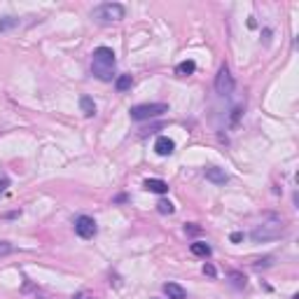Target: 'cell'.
<instances>
[{"mask_svg":"<svg viewBox=\"0 0 299 299\" xmlns=\"http://www.w3.org/2000/svg\"><path fill=\"white\" fill-rule=\"evenodd\" d=\"M115 68H117L115 52L110 47H98L94 52V56H91V72H94L101 82H112Z\"/></svg>","mask_w":299,"mask_h":299,"instance_id":"6da1fadb","label":"cell"},{"mask_svg":"<svg viewBox=\"0 0 299 299\" xmlns=\"http://www.w3.org/2000/svg\"><path fill=\"white\" fill-rule=\"evenodd\" d=\"M124 14H127V10H124V5H119V3H103V5H98L91 12V17L101 23L119 21V19H124Z\"/></svg>","mask_w":299,"mask_h":299,"instance_id":"7a4b0ae2","label":"cell"},{"mask_svg":"<svg viewBox=\"0 0 299 299\" xmlns=\"http://www.w3.org/2000/svg\"><path fill=\"white\" fill-rule=\"evenodd\" d=\"M168 112L166 103H143V106H133L131 108V119L136 122H143V119H152V117H159Z\"/></svg>","mask_w":299,"mask_h":299,"instance_id":"3957f363","label":"cell"},{"mask_svg":"<svg viewBox=\"0 0 299 299\" xmlns=\"http://www.w3.org/2000/svg\"><path fill=\"white\" fill-rule=\"evenodd\" d=\"M283 234V225L278 220L273 222H264V225H257L255 229H253V241L255 243H262V241H271V238H278Z\"/></svg>","mask_w":299,"mask_h":299,"instance_id":"277c9868","label":"cell"},{"mask_svg":"<svg viewBox=\"0 0 299 299\" xmlns=\"http://www.w3.org/2000/svg\"><path fill=\"white\" fill-rule=\"evenodd\" d=\"M215 91L220 96H232V91H234V78H232V72H229L227 66H222L220 70H217V75H215Z\"/></svg>","mask_w":299,"mask_h":299,"instance_id":"5b68a950","label":"cell"},{"mask_svg":"<svg viewBox=\"0 0 299 299\" xmlns=\"http://www.w3.org/2000/svg\"><path fill=\"white\" fill-rule=\"evenodd\" d=\"M75 232H78L80 238H94L96 232H98V227H96V220L89 215H80L78 220H75Z\"/></svg>","mask_w":299,"mask_h":299,"instance_id":"8992f818","label":"cell"},{"mask_svg":"<svg viewBox=\"0 0 299 299\" xmlns=\"http://www.w3.org/2000/svg\"><path fill=\"white\" fill-rule=\"evenodd\" d=\"M173 150H176V143H173L168 136H159L157 138V143H155V152L159 157H168V155H173Z\"/></svg>","mask_w":299,"mask_h":299,"instance_id":"52a82bcc","label":"cell"},{"mask_svg":"<svg viewBox=\"0 0 299 299\" xmlns=\"http://www.w3.org/2000/svg\"><path fill=\"white\" fill-rule=\"evenodd\" d=\"M206 180H211L213 185H225L229 178H227V173L222 171V168L211 166V168H206Z\"/></svg>","mask_w":299,"mask_h":299,"instance_id":"ba28073f","label":"cell"},{"mask_svg":"<svg viewBox=\"0 0 299 299\" xmlns=\"http://www.w3.org/2000/svg\"><path fill=\"white\" fill-rule=\"evenodd\" d=\"M145 189H147V192H155V194H166L168 185L164 183V180H159V178H147V180H145Z\"/></svg>","mask_w":299,"mask_h":299,"instance_id":"9c48e42d","label":"cell"},{"mask_svg":"<svg viewBox=\"0 0 299 299\" xmlns=\"http://www.w3.org/2000/svg\"><path fill=\"white\" fill-rule=\"evenodd\" d=\"M164 292H166L168 299H185L187 297L185 288L183 285H178V283H166V285H164Z\"/></svg>","mask_w":299,"mask_h":299,"instance_id":"30bf717a","label":"cell"},{"mask_svg":"<svg viewBox=\"0 0 299 299\" xmlns=\"http://www.w3.org/2000/svg\"><path fill=\"white\" fill-rule=\"evenodd\" d=\"M80 108H82L84 117H94L96 115V103H94V98H89V96H82V98H80Z\"/></svg>","mask_w":299,"mask_h":299,"instance_id":"8fae6325","label":"cell"},{"mask_svg":"<svg viewBox=\"0 0 299 299\" xmlns=\"http://www.w3.org/2000/svg\"><path fill=\"white\" fill-rule=\"evenodd\" d=\"M133 84V78L131 75H119V78L115 80V89L119 91V94H124V91H129Z\"/></svg>","mask_w":299,"mask_h":299,"instance_id":"7c38bea8","label":"cell"},{"mask_svg":"<svg viewBox=\"0 0 299 299\" xmlns=\"http://www.w3.org/2000/svg\"><path fill=\"white\" fill-rule=\"evenodd\" d=\"M194 70H196V63H194L192 59H187V61H183V63H178V68H176V72H178V75H183V78L192 75Z\"/></svg>","mask_w":299,"mask_h":299,"instance_id":"4fadbf2b","label":"cell"},{"mask_svg":"<svg viewBox=\"0 0 299 299\" xmlns=\"http://www.w3.org/2000/svg\"><path fill=\"white\" fill-rule=\"evenodd\" d=\"M189 250H192L194 255H199V257H208V255L213 253V250H211V245H208V243H201V241L192 243V245H189Z\"/></svg>","mask_w":299,"mask_h":299,"instance_id":"5bb4252c","label":"cell"},{"mask_svg":"<svg viewBox=\"0 0 299 299\" xmlns=\"http://www.w3.org/2000/svg\"><path fill=\"white\" fill-rule=\"evenodd\" d=\"M157 211L161 213V215H171L173 211H176V206L171 204V201H166V199H161L159 204H157Z\"/></svg>","mask_w":299,"mask_h":299,"instance_id":"9a60e30c","label":"cell"},{"mask_svg":"<svg viewBox=\"0 0 299 299\" xmlns=\"http://www.w3.org/2000/svg\"><path fill=\"white\" fill-rule=\"evenodd\" d=\"M232 281L236 288H245V276H241V273H232Z\"/></svg>","mask_w":299,"mask_h":299,"instance_id":"2e32d148","label":"cell"},{"mask_svg":"<svg viewBox=\"0 0 299 299\" xmlns=\"http://www.w3.org/2000/svg\"><path fill=\"white\" fill-rule=\"evenodd\" d=\"M17 19H14V17H7L5 19V21H0V31H5V28H12V26H17Z\"/></svg>","mask_w":299,"mask_h":299,"instance_id":"e0dca14e","label":"cell"},{"mask_svg":"<svg viewBox=\"0 0 299 299\" xmlns=\"http://www.w3.org/2000/svg\"><path fill=\"white\" fill-rule=\"evenodd\" d=\"M10 253H12V245H10V243H5V241H0V257L10 255Z\"/></svg>","mask_w":299,"mask_h":299,"instance_id":"ac0fdd59","label":"cell"},{"mask_svg":"<svg viewBox=\"0 0 299 299\" xmlns=\"http://www.w3.org/2000/svg\"><path fill=\"white\" fill-rule=\"evenodd\" d=\"M204 273H208V276H215V266H213V264H204Z\"/></svg>","mask_w":299,"mask_h":299,"instance_id":"d6986e66","label":"cell"},{"mask_svg":"<svg viewBox=\"0 0 299 299\" xmlns=\"http://www.w3.org/2000/svg\"><path fill=\"white\" fill-rule=\"evenodd\" d=\"M232 241H234V243H238V241H243V234H241V232H234V234H232Z\"/></svg>","mask_w":299,"mask_h":299,"instance_id":"ffe728a7","label":"cell"},{"mask_svg":"<svg viewBox=\"0 0 299 299\" xmlns=\"http://www.w3.org/2000/svg\"><path fill=\"white\" fill-rule=\"evenodd\" d=\"M7 185H10V180H7V178H3V180H0V194L7 189Z\"/></svg>","mask_w":299,"mask_h":299,"instance_id":"44dd1931","label":"cell"},{"mask_svg":"<svg viewBox=\"0 0 299 299\" xmlns=\"http://www.w3.org/2000/svg\"><path fill=\"white\" fill-rule=\"evenodd\" d=\"M75 299H96V297H94V294H78Z\"/></svg>","mask_w":299,"mask_h":299,"instance_id":"7402d4cb","label":"cell"},{"mask_svg":"<svg viewBox=\"0 0 299 299\" xmlns=\"http://www.w3.org/2000/svg\"><path fill=\"white\" fill-rule=\"evenodd\" d=\"M185 232H189V234H196V232H199V227H185Z\"/></svg>","mask_w":299,"mask_h":299,"instance_id":"603a6c76","label":"cell"},{"mask_svg":"<svg viewBox=\"0 0 299 299\" xmlns=\"http://www.w3.org/2000/svg\"><path fill=\"white\" fill-rule=\"evenodd\" d=\"M152 299H157V297H152Z\"/></svg>","mask_w":299,"mask_h":299,"instance_id":"cb8c5ba5","label":"cell"}]
</instances>
